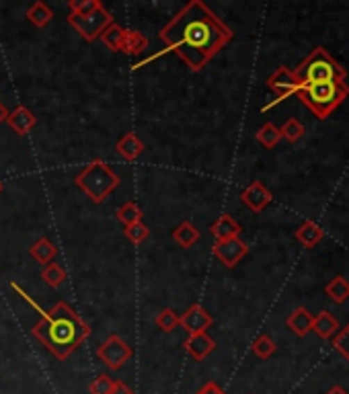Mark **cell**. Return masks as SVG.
Instances as JSON below:
<instances>
[{
	"label": "cell",
	"instance_id": "33",
	"mask_svg": "<svg viewBox=\"0 0 349 394\" xmlns=\"http://www.w3.org/2000/svg\"><path fill=\"white\" fill-rule=\"evenodd\" d=\"M99 0H70L68 2V8L72 15H87L92 8H97Z\"/></svg>",
	"mask_w": 349,
	"mask_h": 394
},
{
	"label": "cell",
	"instance_id": "34",
	"mask_svg": "<svg viewBox=\"0 0 349 394\" xmlns=\"http://www.w3.org/2000/svg\"><path fill=\"white\" fill-rule=\"evenodd\" d=\"M333 347L339 351L346 359L349 361V325L333 339Z\"/></svg>",
	"mask_w": 349,
	"mask_h": 394
},
{
	"label": "cell",
	"instance_id": "35",
	"mask_svg": "<svg viewBox=\"0 0 349 394\" xmlns=\"http://www.w3.org/2000/svg\"><path fill=\"white\" fill-rule=\"evenodd\" d=\"M195 394H226L224 393V388L220 386V384H216V382H206L200 391Z\"/></svg>",
	"mask_w": 349,
	"mask_h": 394
},
{
	"label": "cell",
	"instance_id": "3",
	"mask_svg": "<svg viewBox=\"0 0 349 394\" xmlns=\"http://www.w3.org/2000/svg\"><path fill=\"white\" fill-rule=\"evenodd\" d=\"M296 95L318 120H325L348 99L349 87L346 85V81H327V83L305 85L298 88Z\"/></svg>",
	"mask_w": 349,
	"mask_h": 394
},
{
	"label": "cell",
	"instance_id": "22",
	"mask_svg": "<svg viewBox=\"0 0 349 394\" xmlns=\"http://www.w3.org/2000/svg\"><path fill=\"white\" fill-rule=\"evenodd\" d=\"M27 19H29V23L35 25L38 29H44L45 25L54 19V13H51V8H49L45 2L38 0L35 4L29 6V10H27Z\"/></svg>",
	"mask_w": 349,
	"mask_h": 394
},
{
	"label": "cell",
	"instance_id": "6",
	"mask_svg": "<svg viewBox=\"0 0 349 394\" xmlns=\"http://www.w3.org/2000/svg\"><path fill=\"white\" fill-rule=\"evenodd\" d=\"M66 21L76 29V33H79L85 42H95V40H99L101 33H103L111 23H115L113 17H111V13H109L101 2L97 4V8H92L87 15H72V13H70V15L66 17Z\"/></svg>",
	"mask_w": 349,
	"mask_h": 394
},
{
	"label": "cell",
	"instance_id": "38",
	"mask_svg": "<svg viewBox=\"0 0 349 394\" xmlns=\"http://www.w3.org/2000/svg\"><path fill=\"white\" fill-rule=\"evenodd\" d=\"M6 117H8V109H6V107L0 103V124H2V122H6Z\"/></svg>",
	"mask_w": 349,
	"mask_h": 394
},
{
	"label": "cell",
	"instance_id": "4",
	"mask_svg": "<svg viewBox=\"0 0 349 394\" xmlns=\"http://www.w3.org/2000/svg\"><path fill=\"white\" fill-rule=\"evenodd\" d=\"M120 183H122L120 175H115L111 167L103 163L101 158L90 161L87 167L74 177V185L95 204H103L120 187Z\"/></svg>",
	"mask_w": 349,
	"mask_h": 394
},
{
	"label": "cell",
	"instance_id": "1",
	"mask_svg": "<svg viewBox=\"0 0 349 394\" xmlns=\"http://www.w3.org/2000/svg\"><path fill=\"white\" fill-rule=\"evenodd\" d=\"M159 38L167 44V51L191 70L200 72L220 49L232 42L234 31L202 0H191L161 29Z\"/></svg>",
	"mask_w": 349,
	"mask_h": 394
},
{
	"label": "cell",
	"instance_id": "11",
	"mask_svg": "<svg viewBox=\"0 0 349 394\" xmlns=\"http://www.w3.org/2000/svg\"><path fill=\"white\" fill-rule=\"evenodd\" d=\"M241 202L249 208V210H253V212H263L269 204H271V193H269V189L263 185L261 181H253L243 193H241Z\"/></svg>",
	"mask_w": 349,
	"mask_h": 394
},
{
	"label": "cell",
	"instance_id": "37",
	"mask_svg": "<svg viewBox=\"0 0 349 394\" xmlns=\"http://www.w3.org/2000/svg\"><path fill=\"white\" fill-rule=\"evenodd\" d=\"M327 394H349L343 386H333L331 391H327Z\"/></svg>",
	"mask_w": 349,
	"mask_h": 394
},
{
	"label": "cell",
	"instance_id": "21",
	"mask_svg": "<svg viewBox=\"0 0 349 394\" xmlns=\"http://www.w3.org/2000/svg\"><path fill=\"white\" fill-rule=\"evenodd\" d=\"M323 236H325L323 228H320L316 222H312V220H306L305 224L296 230V238L305 245L306 249L316 247V245L323 240Z\"/></svg>",
	"mask_w": 349,
	"mask_h": 394
},
{
	"label": "cell",
	"instance_id": "30",
	"mask_svg": "<svg viewBox=\"0 0 349 394\" xmlns=\"http://www.w3.org/2000/svg\"><path fill=\"white\" fill-rule=\"evenodd\" d=\"M251 350H253V353H255L257 357L269 359V357L275 353V343H273V339H271L269 335H259V337L253 341Z\"/></svg>",
	"mask_w": 349,
	"mask_h": 394
},
{
	"label": "cell",
	"instance_id": "15",
	"mask_svg": "<svg viewBox=\"0 0 349 394\" xmlns=\"http://www.w3.org/2000/svg\"><path fill=\"white\" fill-rule=\"evenodd\" d=\"M241 230H243L241 224L232 218V216H228V214L220 216V218L212 224V228H210V232H212V236H214L216 240L238 238V236H241Z\"/></svg>",
	"mask_w": 349,
	"mask_h": 394
},
{
	"label": "cell",
	"instance_id": "24",
	"mask_svg": "<svg viewBox=\"0 0 349 394\" xmlns=\"http://www.w3.org/2000/svg\"><path fill=\"white\" fill-rule=\"evenodd\" d=\"M42 279L49 288H60L66 281V271H64L62 265L49 263V265H45L44 269H42Z\"/></svg>",
	"mask_w": 349,
	"mask_h": 394
},
{
	"label": "cell",
	"instance_id": "39",
	"mask_svg": "<svg viewBox=\"0 0 349 394\" xmlns=\"http://www.w3.org/2000/svg\"><path fill=\"white\" fill-rule=\"evenodd\" d=\"M2 189H4V185H2V181H0V193H2Z\"/></svg>",
	"mask_w": 349,
	"mask_h": 394
},
{
	"label": "cell",
	"instance_id": "2",
	"mask_svg": "<svg viewBox=\"0 0 349 394\" xmlns=\"http://www.w3.org/2000/svg\"><path fill=\"white\" fill-rule=\"evenodd\" d=\"M10 288L42 314L40 322L33 325L31 335L44 345L45 350L51 351V355L56 359L66 361L90 337V333H92L90 327L79 316V312L70 304H66L64 300H60L51 310H44L38 302H33L29 298V294L23 292V288H19V284L13 281Z\"/></svg>",
	"mask_w": 349,
	"mask_h": 394
},
{
	"label": "cell",
	"instance_id": "7",
	"mask_svg": "<svg viewBox=\"0 0 349 394\" xmlns=\"http://www.w3.org/2000/svg\"><path fill=\"white\" fill-rule=\"evenodd\" d=\"M99 359L109 368V370H122L131 357V347L120 337V335H109L97 350Z\"/></svg>",
	"mask_w": 349,
	"mask_h": 394
},
{
	"label": "cell",
	"instance_id": "8",
	"mask_svg": "<svg viewBox=\"0 0 349 394\" xmlns=\"http://www.w3.org/2000/svg\"><path fill=\"white\" fill-rule=\"evenodd\" d=\"M267 87L271 88L275 95H277V99H273L271 103H267L265 107H263V111H269L271 107H275L277 103H282V101H286L290 95H296L298 92V81H296V76H294V72H290L288 68H277L269 79H267Z\"/></svg>",
	"mask_w": 349,
	"mask_h": 394
},
{
	"label": "cell",
	"instance_id": "29",
	"mask_svg": "<svg viewBox=\"0 0 349 394\" xmlns=\"http://www.w3.org/2000/svg\"><path fill=\"white\" fill-rule=\"evenodd\" d=\"M124 234H126V238L130 240L131 245H142L148 238L150 230H148V226L144 222H133L130 226H126Z\"/></svg>",
	"mask_w": 349,
	"mask_h": 394
},
{
	"label": "cell",
	"instance_id": "18",
	"mask_svg": "<svg viewBox=\"0 0 349 394\" xmlns=\"http://www.w3.org/2000/svg\"><path fill=\"white\" fill-rule=\"evenodd\" d=\"M200 236H202L200 230L189 220H183L173 230V240L179 247H183V249H191L200 240Z\"/></svg>",
	"mask_w": 349,
	"mask_h": 394
},
{
	"label": "cell",
	"instance_id": "26",
	"mask_svg": "<svg viewBox=\"0 0 349 394\" xmlns=\"http://www.w3.org/2000/svg\"><path fill=\"white\" fill-rule=\"evenodd\" d=\"M142 210H140V206L138 204H133V202H126L117 212H115V218L120 220L124 226H130L133 222H142Z\"/></svg>",
	"mask_w": 349,
	"mask_h": 394
},
{
	"label": "cell",
	"instance_id": "9",
	"mask_svg": "<svg viewBox=\"0 0 349 394\" xmlns=\"http://www.w3.org/2000/svg\"><path fill=\"white\" fill-rule=\"evenodd\" d=\"M212 253L224 267L232 269L249 253V247L241 238H228V240H216L212 247Z\"/></svg>",
	"mask_w": 349,
	"mask_h": 394
},
{
	"label": "cell",
	"instance_id": "23",
	"mask_svg": "<svg viewBox=\"0 0 349 394\" xmlns=\"http://www.w3.org/2000/svg\"><path fill=\"white\" fill-rule=\"evenodd\" d=\"M325 292H327V296H329L333 302L343 304L349 298V281L343 275H337V277H333V279L327 284Z\"/></svg>",
	"mask_w": 349,
	"mask_h": 394
},
{
	"label": "cell",
	"instance_id": "13",
	"mask_svg": "<svg viewBox=\"0 0 349 394\" xmlns=\"http://www.w3.org/2000/svg\"><path fill=\"white\" fill-rule=\"evenodd\" d=\"M6 122H8V126L13 128V131L19 133V136H27L29 131L35 128V124H38L35 115H33L27 107H23V105H19V107H15L13 111H8Z\"/></svg>",
	"mask_w": 349,
	"mask_h": 394
},
{
	"label": "cell",
	"instance_id": "31",
	"mask_svg": "<svg viewBox=\"0 0 349 394\" xmlns=\"http://www.w3.org/2000/svg\"><path fill=\"white\" fill-rule=\"evenodd\" d=\"M282 138H286L288 142H298L302 136H305V126L298 122V120H288L286 124H284V128H282Z\"/></svg>",
	"mask_w": 349,
	"mask_h": 394
},
{
	"label": "cell",
	"instance_id": "32",
	"mask_svg": "<svg viewBox=\"0 0 349 394\" xmlns=\"http://www.w3.org/2000/svg\"><path fill=\"white\" fill-rule=\"evenodd\" d=\"M113 384H115V380H113L111 376H107V374H99V376L92 380V384L88 386V393L90 394H111V391H113Z\"/></svg>",
	"mask_w": 349,
	"mask_h": 394
},
{
	"label": "cell",
	"instance_id": "25",
	"mask_svg": "<svg viewBox=\"0 0 349 394\" xmlns=\"http://www.w3.org/2000/svg\"><path fill=\"white\" fill-rule=\"evenodd\" d=\"M124 27H120L117 23H111L103 33H101V42L107 45L111 51H120V44H122V38H124Z\"/></svg>",
	"mask_w": 349,
	"mask_h": 394
},
{
	"label": "cell",
	"instance_id": "20",
	"mask_svg": "<svg viewBox=\"0 0 349 394\" xmlns=\"http://www.w3.org/2000/svg\"><path fill=\"white\" fill-rule=\"evenodd\" d=\"M312 331L320 337V339H331L337 331H339V322L331 312H320L318 316H314L312 322Z\"/></svg>",
	"mask_w": 349,
	"mask_h": 394
},
{
	"label": "cell",
	"instance_id": "10",
	"mask_svg": "<svg viewBox=\"0 0 349 394\" xmlns=\"http://www.w3.org/2000/svg\"><path fill=\"white\" fill-rule=\"evenodd\" d=\"M214 318L212 314L202 306V304H191L183 312V316H179V325L189 333V335H197V333H206L212 327Z\"/></svg>",
	"mask_w": 349,
	"mask_h": 394
},
{
	"label": "cell",
	"instance_id": "36",
	"mask_svg": "<svg viewBox=\"0 0 349 394\" xmlns=\"http://www.w3.org/2000/svg\"><path fill=\"white\" fill-rule=\"evenodd\" d=\"M111 394H133L130 386L126 384V382H122V380H115V384H113V391Z\"/></svg>",
	"mask_w": 349,
	"mask_h": 394
},
{
	"label": "cell",
	"instance_id": "17",
	"mask_svg": "<svg viewBox=\"0 0 349 394\" xmlns=\"http://www.w3.org/2000/svg\"><path fill=\"white\" fill-rule=\"evenodd\" d=\"M29 255L45 267V265L54 263L56 255H58V247H56L49 238L42 236V238H38V240L29 247Z\"/></svg>",
	"mask_w": 349,
	"mask_h": 394
},
{
	"label": "cell",
	"instance_id": "12",
	"mask_svg": "<svg viewBox=\"0 0 349 394\" xmlns=\"http://www.w3.org/2000/svg\"><path fill=\"white\" fill-rule=\"evenodd\" d=\"M183 345H185V351H187L195 361H204L212 351L216 350V341H214L208 333L189 335Z\"/></svg>",
	"mask_w": 349,
	"mask_h": 394
},
{
	"label": "cell",
	"instance_id": "16",
	"mask_svg": "<svg viewBox=\"0 0 349 394\" xmlns=\"http://www.w3.org/2000/svg\"><path fill=\"white\" fill-rule=\"evenodd\" d=\"M312 322H314V316L302 306L296 308V310L288 316V320H286V325H288L298 337H306V335L312 331Z\"/></svg>",
	"mask_w": 349,
	"mask_h": 394
},
{
	"label": "cell",
	"instance_id": "5",
	"mask_svg": "<svg viewBox=\"0 0 349 394\" xmlns=\"http://www.w3.org/2000/svg\"><path fill=\"white\" fill-rule=\"evenodd\" d=\"M294 76L300 87L327 81H346V68L337 64L325 47H316L294 70Z\"/></svg>",
	"mask_w": 349,
	"mask_h": 394
},
{
	"label": "cell",
	"instance_id": "27",
	"mask_svg": "<svg viewBox=\"0 0 349 394\" xmlns=\"http://www.w3.org/2000/svg\"><path fill=\"white\" fill-rule=\"evenodd\" d=\"M255 138L265 148H273L282 140V131H279V128H275L273 124H265V126H261V130L255 133Z\"/></svg>",
	"mask_w": 349,
	"mask_h": 394
},
{
	"label": "cell",
	"instance_id": "19",
	"mask_svg": "<svg viewBox=\"0 0 349 394\" xmlns=\"http://www.w3.org/2000/svg\"><path fill=\"white\" fill-rule=\"evenodd\" d=\"M146 47H148V40L140 31H131V29L124 31L122 44H120V51H124L128 56H140V54L146 51Z\"/></svg>",
	"mask_w": 349,
	"mask_h": 394
},
{
	"label": "cell",
	"instance_id": "28",
	"mask_svg": "<svg viewBox=\"0 0 349 394\" xmlns=\"http://www.w3.org/2000/svg\"><path fill=\"white\" fill-rule=\"evenodd\" d=\"M156 327L165 333H173L174 329L179 327V316L173 308H163L156 316Z\"/></svg>",
	"mask_w": 349,
	"mask_h": 394
},
{
	"label": "cell",
	"instance_id": "14",
	"mask_svg": "<svg viewBox=\"0 0 349 394\" xmlns=\"http://www.w3.org/2000/svg\"><path fill=\"white\" fill-rule=\"evenodd\" d=\"M144 150H146L144 142H142L136 133H131V131L124 133V136L115 142V152H117L124 161H128V163H133L136 158H140Z\"/></svg>",
	"mask_w": 349,
	"mask_h": 394
}]
</instances>
